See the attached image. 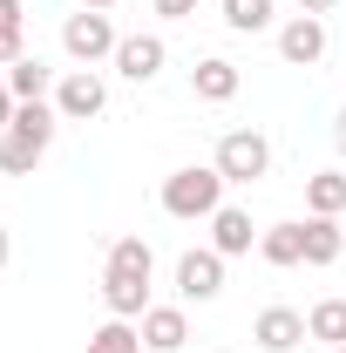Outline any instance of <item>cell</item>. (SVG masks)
I'll use <instances>...</instances> for the list:
<instances>
[{
  "mask_svg": "<svg viewBox=\"0 0 346 353\" xmlns=\"http://www.w3.org/2000/svg\"><path fill=\"white\" fill-rule=\"evenodd\" d=\"M54 130H61L54 102H21V109H14V123L0 130V170H7V176H28V170L48 157Z\"/></svg>",
  "mask_w": 346,
  "mask_h": 353,
  "instance_id": "1",
  "label": "cell"
},
{
  "mask_svg": "<svg viewBox=\"0 0 346 353\" xmlns=\"http://www.w3.org/2000/svg\"><path fill=\"white\" fill-rule=\"evenodd\" d=\"M224 176H217V163H183V170H170L163 176V211L170 218H183V224H211L217 218V204H224Z\"/></svg>",
  "mask_w": 346,
  "mask_h": 353,
  "instance_id": "2",
  "label": "cell"
},
{
  "mask_svg": "<svg viewBox=\"0 0 346 353\" xmlns=\"http://www.w3.org/2000/svg\"><path fill=\"white\" fill-rule=\"evenodd\" d=\"M116 48H123V34H116V21H109L102 7H75V14L61 21V54H68L75 68L116 61Z\"/></svg>",
  "mask_w": 346,
  "mask_h": 353,
  "instance_id": "3",
  "label": "cell"
},
{
  "mask_svg": "<svg viewBox=\"0 0 346 353\" xmlns=\"http://www.w3.org/2000/svg\"><path fill=\"white\" fill-rule=\"evenodd\" d=\"M211 163H217V176H224V183H258V176L272 170V143H265L258 130H224Z\"/></svg>",
  "mask_w": 346,
  "mask_h": 353,
  "instance_id": "4",
  "label": "cell"
},
{
  "mask_svg": "<svg viewBox=\"0 0 346 353\" xmlns=\"http://www.w3.org/2000/svg\"><path fill=\"white\" fill-rule=\"evenodd\" d=\"M109 109V82L95 75V68H68L61 82H54V116L61 123H88V116H102Z\"/></svg>",
  "mask_w": 346,
  "mask_h": 353,
  "instance_id": "5",
  "label": "cell"
},
{
  "mask_svg": "<svg viewBox=\"0 0 346 353\" xmlns=\"http://www.w3.org/2000/svg\"><path fill=\"white\" fill-rule=\"evenodd\" d=\"M217 292H224V252H183L176 259V299L183 306H211Z\"/></svg>",
  "mask_w": 346,
  "mask_h": 353,
  "instance_id": "6",
  "label": "cell"
},
{
  "mask_svg": "<svg viewBox=\"0 0 346 353\" xmlns=\"http://www.w3.org/2000/svg\"><path fill=\"white\" fill-rule=\"evenodd\" d=\"M278 61L285 68H319L326 61V21L319 14H292L278 28Z\"/></svg>",
  "mask_w": 346,
  "mask_h": 353,
  "instance_id": "7",
  "label": "cell"
},
{
  "mask_svg": "<svg viewBox=\"0 0 346 353\" xmlns=\"http://www.w3.org/2000/svg\"><path fill=\"white\" fill-rule=\"evenodd\" d=\"M163 61H170V41H163V34H123V48H116V75L136 82V88L156 82Z\"/></svg>",
  "mask_w": 346,
  "mask_h": 353,
  "instance_id": "8",
  "label": "cell"
},
{
  "mask_svg": "<svg viewBox=\"0 0 346 353\" xmlns=\"http://www.w3.org/2000/svg\"><path fill=\"white\" fill-rule=\"evenodd\" d=\"M252 340H258L265 353H292V347H305L312 333H305V312H292V306H265L258 319H252Z\"/></svg>",
  "mask_w": 346,
  "mask_h": 353,
  "instance_id": "9",
  "label": "cell"
},
{
  "mask_svg": "<svg viewBox=\"0 0 346 353\" xmlns=\"http://www.w3.org/2000/svg\"><path fill=\"white\" fill-rule=\"evenodd\" d=\"M102 306H109V319H143V312H150V279L102 265Z\"/></svg>",
  "mask_w": 346,
  "mask_h": 353,
  "instance_id": "10",
  "label": "cell"
},
{
  "mask_svg": "<svg viewBox=\"0 0 346 353\" xmlns=\"http://www.w3.org/2000/svg\"><path fill=\"white\" fill-rule=\"evenodd\" d=\"M136 333H143L150 353H183V340H190V312H183V306H150L143 319H136Z\"/></svg>",
  "mask_w": 346,
  "mask_h": 353,
  "instance_id": "11",
  "label": "cell"
},
{
  "mask_svg": "<svg viewBox=\"0 0 346 353\" xmlns=\"http://www.w3.org/2000/svg\"><path fill=\"white\" fill-rule=\"evenodd\" d=\"M258 245V224H252V211H238V204H217L211 218V252H224V259H245Z\"/></svg>",
  "mask_w": 346,
  "mask_h": 353,
  "instance_id": "12",
  "label": "cell"
},
{
  "mask_svg": "<svg viewBox=\"0 0 346 353\" xmlns=\"http://www.w3.org/2000/svg\"><path fill=\"white\" fill-rule=\"evenodd\" d=\"M245 88V75H238V61H224V54H204L197 68H190V95L197 102H231Z\"/></svg>",
  "mask_w": 346,
  "mask_h": 353,
  "instance_id": "13",
  "label": "cell"
},
{
  "mask_svg": "<svg viewBox=\"0 0 346 353\" xmlns=\"http://www.w3.org/2000/svg\"><path fill=\"white\" fill-rule=\"evenodd\" d=\"M0 75H7V88H14V102H54V82H61L41 54H21V61L0 68Z\"/></svg>",
  "mask_w": 346,
  "mask_h": 353,
  "instance_id": "14",
  "label": "cell"
},
{
  "mask_svg": "<svg viewBox=\"0 0 346 353\" xmlns=\"http://www.w3.org/2000/svg\"><path fill=\"white\" fill-rule=\"evenodd\" d=\"M258 259L265 265H305V224H265L258 231Z\"/></svg>",
  "mask_w": 346,
  "mask_h": 353,
  "instance_id": "15",
  "label": "cell"
},
{
  "mask_svg": "<svg viewBox=\"0 0 346 353\" xmlns=\"http://www.w3.org/2000/svg\"><path fill=\"white\" fill-rule=\"evenodd\" d=\"M305 211L312 218H340L346 211V170H312L305 176Z\"/></svg>",
  "mask_w": 346,
  "mask_h": 353,
  "instance_id": "16",
  "label": "cell"
},
{
  "mask_svg": "<svg viewBox=\"0 0 346 353\" xmlns=\"http://www.w3.org/2000/svg\"><path fill=\"white\" fill-rule=\"evenodd\" d=\"M340 252H346L340 218H305V265H340Z\"/></svg>",
  "mask_w": 346,
  "mask_h": 353,
  "instance_id": "17",
  "label": "cell"
},
{
  "mask_svg": "<svg viewBox=\"0 0 346 353\" xmlns=\"http://www.w3.org/2000/svg\"><path fill=\"white\" fill-rule=\"evenodd\" d=\"M305 333L326 340V347H346V299H319V306L305 312Z\"/></svg>",
  "mask_w": 346,
  "mask_h": 353,
  "instance_id": "18",
  "label": "cell"
},
{
  "mask_svg": "<svg viewBox=\"0 0 346 353\" xmlns=\"http://www.w3.org/2000/svg\"><path fill=\"white\" fill-rule=\"evenodd\" d=\"M88 353H150V347H143L136 319H109V326H95V333H88Z\"/></svg>",
  "mask_w": 346,
  "mask_h": 353,
  "instance_id": "19",
  "label": "cell"
},
{
  "mask_svg": "<svg viewBox=\"0 0 346 353\" xmlns=\"http://www.w3.org/2000/svg\"><path fill=\"white\" fill-rule=\"evenodd\" d=\"M217 7H224L231 34H265L272 28V0H217Z\"/></svg>",
  "mask_w": 346,
  "mask_h": 353,
  "instance_id": "20",
  "label": "cell"
},
{
  "mask_svg": "<svg viewBox=\"0 0 346 353\" xmlns=\"http://www.w3.org/2000/svg\"><path fill=\"white\" fill-rule=\"evenodd\" d=\"M109 272H143V279H150V272H156V252H150V238H116V245H109Z\"/></svg>",
  "mask_w": 346,
  "mask_h": 353,
  "instance_id": "21",
  "label": "cell"
},
{
  "mask_svg": "<svg viewBox=\"0 0 346 353\" xmlns=\"http://www.w3.org/2000/svg\"><path fill=\"white\" fill-rule=\"evenodd\" d=\"M28 54V41H21V28H0V68H14Z\"/></svg>",
  "mask_w": 346,
  "mask_h": 353,
  "instance_id": "22",
  "label": "cell"
},
{
  "mask_svg": "<svg viewBox=\"0 0 346 353\" xmlns=\"http://www.w3.org/2000/svg\"><path fill=\"white\" fill-rule=\"evenodd\" d=\"M150 7H156L163 21H190V14H197V0H150Z\"/></svg>",
  "mask_w": 346,
  "mask_h": 353,
  "instance_id": "23",
  "label": "cell"
},
{
  "mask_svg": "<svg viewBox=\"0 0 346 353\" xmlns=\"http://www.w3.org/2000/svg\"><path fill=\"white\" fill-rule=\"evenodd\" d=\"M0 28H28V7L21 0H0Z\"/></svg>",
  "mask_w": 346,
  "mask_h": 353,
  "instance_id": "24",
  "label": "cell"
},
{
  "mask_svg": "<svg viewBox=\"0 0 346 353\" xmlns=\"http://www.w3.org/2000/svg\"><path fill=\"white\" fill-rule=\"evenodd\" d=\"M14 109H21V102H14V88H7V75H0V130L14 123Z\"/></svg>",
  "mask_w": 346,
  "mask_h": 353,
  "instance_id": "25",
  "label": "cell"
},
{
  "mask_svg": "<svg viewBox=\"0 0 346 353\" xmlns=\"http://www.w3.org/2000/svg\"><path fill=\"white\" fill-rule=\"evenodd\" d=\"M333 7H340V0H299V14H319V21H326Z\"/></svg>",
  "mask_w": 346,
  "mask_h": 353,
  "instance_id": "26",
  "label": "cell"
},
{
  "mask_svg": "<svg viewBox=\"0 0 346 353\" xmlns=\"http://www.w3.org/2000/svg\"><path fill=\"white\" fill-rule=\"evenodd\" d=\"M333 143H340V157H346V109L333 116Z\"/></svg>",
  "mask_w": 346,
  "mask_h": 353,
  "instance_id": "27",
  "label": "cell"
},
{
  "mask_svg": "<svg viewBox=\"0 0 346 353\" xmlns=\"http://www.w3.org/2000/svg\"><path fill=\"white\" fill-rule=\"evenodd\" d=\"M7 259H14V231H0V272H7Z\"/></svg>",
  "mask_w": 346,
  "mask_h": 353,
  "instance_id": "28",
  "label": "cell"
},
{
  "mask_svg": "<svg viewBox=\"0 0 346 353\" xmlns=\"http://www.w3.org/2000/svg\"><path fill=\"white\" fill-rule=\"evenodd\" d=\"M82 7H102V14H109V7H116V0H82Z\"/></svg>",
  "mask_w": 346,
  "mask_h": 353,
  "instance_id": "29",
  "label": "cell"
},
{
  "mask_svg": "<svg viewBox=\"0 0 346 353\" xmlns=\"http://www.w3.org/2000/svg\"><path fill=\"white\" fill-rule=\"evenodd\" d=\"M333 353H346V347H333Z\"/></svg>",
  "mask_w": 346,
  "mask_h": 353,
  "instance_id": "30",
  "label": "cell"
}]
</instances>
